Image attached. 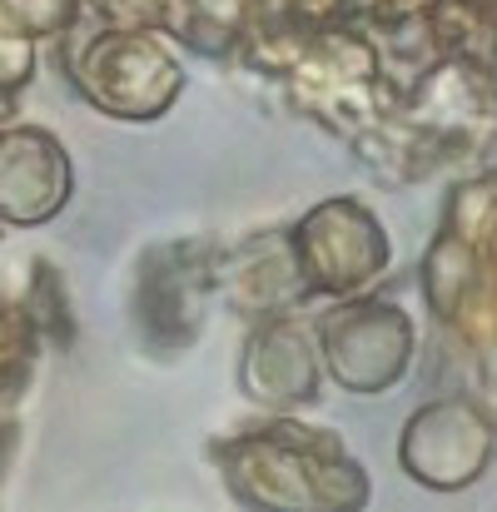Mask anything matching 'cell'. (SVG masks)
<instances>
[{
    "instance_id": "cell-1",
    "label": "cell",
    "mask_w": 497,
    "mask_h": 512,
    "mask_svg": "<svg viewBox=\"0 0 497 512\" xmlns=\"http://www.w3.org/2000/svg\"><path fill=\"white\" fill-rule=\"evenodd\" d=\"M403 458H408V473L423 478L428 488H468V483L483 473L488 433H483L473 418L438 413V418L413 423Z\"/></svg>"
}]
</instances>
